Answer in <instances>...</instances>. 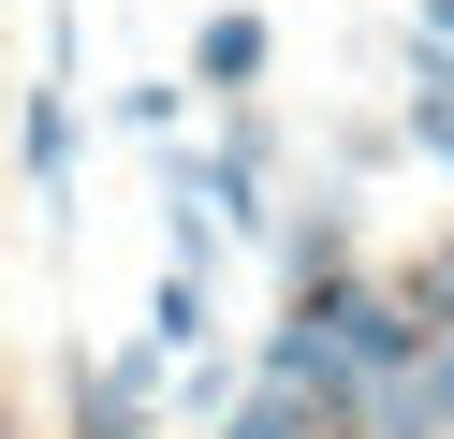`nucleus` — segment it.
Here are the masks:
<instances>
[{
    "label": "nucleus",
    "instance_id": "nucleus-7",
    "mask_svg": "<svg viewBox=\"0 0 454 439\" xmlns=\"http://www.w3.org/2000/svg\"><path fill=\"white\" fill-rule=\"evenodd\" d=\"M425 322H454V249H440V263H425Z\"/></svg>",
    "mask_w": 454,
    "mask_h": 439
},
{
    "label": "nucleus",
    "instance_id": "nucleus-5",
    "mask_svg": "<svg viewBox=\"0 0 454 439\" xmlns=\"http://www.w3.org/2000/svg\"><path fill=\"white\" fill-rule=\"evenodd\" d=\"M191 337H206V278L176 263V278H161V351H191Z\"/></svg>",
    "mask_w": 454,
    "mask_h": 439
},
{
    "label": "nucleus",
    "instance_id": "nucleus-4",
    "mask_svg": "<svg viewBox=\"0 0 454 439\" xmlns=\"http://www.w3.org/2000/svg\"><path fill=\"white\" fill-rule=\"evenodd\" d=\"M308 425H323V410H308V396H278V380H264V396H249V410H235L220 439H308Z\"/></svg>",
    "mask_w": 454,
    "mask_h": 439
},
{
    "label": "nucleus",
    "instance_id": "nucleus-2",
    "mask_svg": "<svg viewBox=\"0 0 454 439\" xmlns=\"http://www.w3.org/2000/svg\"><path fill=\"white\" fill-rule=\"evenodd\" d=\"M206 74H220V88L264 74V15H206Z\"/></svg>",
    "mask_w": 454,
    "mask_h": 439
},
{
    "label": "nucleus",
    "instance_id": "nucleus-6",
    "mask_svg": "<svg viewBox=\"0 0 454 439\" xmlns=\"http://www.w3.org/2000/svg\"><path fill=\"white\" fill-rule=\"evenodd\" d=\"M411 380H425V410H440V425H454V322H440V351H425Z\"/></svg>",
    "mask_w": 454,
    "mask_h": 439
},
{
    "label": "nucleus",
    "instance_id": "nucleus-1",
    "mask_svg": "<svg viewBox=\"0 0 454 439\" xmlns=\"http://www.w3.org/2000/svg\"><path fill=\"white\" fill-rule=\"evenodd\" d=\"M147 396H161L147 351H132V366H89L74 380V439H147Z\"/></svg>",
    "mask_w": 454,
    "mask_h": 439
},
{
    "label": "nucleus",
    "instance_id": "nucleus-3",
    "mask_svg": "<svg viewBox=\"0 0 454 439\" xmlns=\"http://www.w3.org/2000/svg\"><path fill=\"white\" fill-rule=\"evenodd\" d=\"M30 176H44V191H59V176H74V103H59V88H44V103H30Z\"/></svg>",
    "mask_w": 454,
    "mask_h": 439
}]
</instances>
